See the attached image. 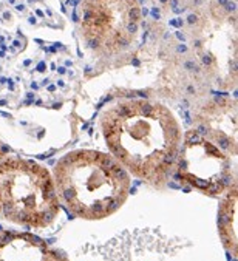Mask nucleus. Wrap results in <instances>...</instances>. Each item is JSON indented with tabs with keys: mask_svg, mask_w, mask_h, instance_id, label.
<instances>
[{
	"mask_svg": "<svg viewBox=\"0 0 238 261\" xmlns=\"http://www.w3.org/2000/svg\"><path fill=\"white\" fill-rule=\"evenodd\" d=\"M99 124L110 154L128 175L158 189L169 184L182 132L167 107L146 99H118L104 109Z\"/></svg>",
	"mask_w": 238,
	"mask_h": 261,
	"instance_id": "obj_1",
	"label": "nucleus"
},
{
	"mask_svg": "<svg viewBox=\"0 0 238 261\" xmlns=\"http://www.w3.org/2000/svg\"><path fill=\"white\" fill-rule=\"evenodd\" d=\"M53 181L59 202L68 212L87 221L112 217L125 204L131 179L109 153L74 150L56 163Z\"/></svg>",
	"mask_w": 238,
	"mask_h": 261,
	"instance_id": "obj_2",
	"label": "nucleus"
},
{
	"mask_svg": "<svg viewBox=\"0 0 238 261\" xmlns=\"http://www.w3.org/2000/svg\"><path fill=\"white\" fill-rule=\"evenodd\" d=\"M61 211L53 175L43 166L0 156V217L30 229L50 227Z\"/></svg>",
	"mask_w": 238,
	"mask_h": 261,
	"instance_id": "obj_3",
	"label": "nucleus"
},
{
	"mask_svg": "<svg viewBox=\"0 0 238 261\" xmlns=\"http://www.w3.org/2000/svg\"><path fill=\"white\" fill-rule=\"evenodd\" d=\"M76 22L90 49L105 58L116 56L136 40L141 8L136 0H82Z\"/></svg>",
	"mask_w": 238,
	"mask_h": 261,
	"instance_id": "obj_4",
	"label": "nucleus"
},
{
	"mask_svg": "<svg viewBox=\"0 0 238 261\" xmlns=\"http://www.w3.org/2000/svg\"><path fill=\"white\" fill-rule=\"evenodd\" d=\"M175 169L186 184L207 195H221L236 182L232 156L195 128L184 133Z\"/></svg>",
	"mask_w": 238,
	"mask_h": 261,
	"instance_id": "obj_5",
	"label": "nucleus"
},
{
	"mask_svg": "<svg viewBox=\"0 0 238 261\" xmlns=\"http://www.w3.org/2000/svg\"><path fill=\"white\" fill-rule=\"evenodd\" d=\"M195 130L210 139L229 156H236V103L221 99L207 103L197 113Z\"/></svg>",
	"mask_w": 238,
	"mask_h": 261,
	"instance_id": "obj_6",
	"label": "nucleus"
},
{
	"mask_svg": "<svg viewBox=\"0 0 238 261\" xmlns=\"http://www.w3.org/2000/svg\"><path fill=\"white\" fill-rule=\"evenodd\" d=\"M0 261H70L64 253L28 232L0 233Z\"/></svg>",
	"mask_w": 238,
	"mask_h": 261,
	"instance_id": "obj_7",
	"label": "nucleus"
},
{
	"mask_svg": "<svg viewBox=\"0 0 238 261\" xmlns=\"http://www.w3.org/2000/svg\"><path fill=\"white\" fill-rule=\"evenodd\" d=\"M218 232L224 249L233 256H238V189L233 182L223 196L218 208Z\"/></svg>",
	"mask_w": 238,
	"mask_h": 261,
	"instance_id": "obj_8",
	"label": "nucleus"
}]
</instances>
